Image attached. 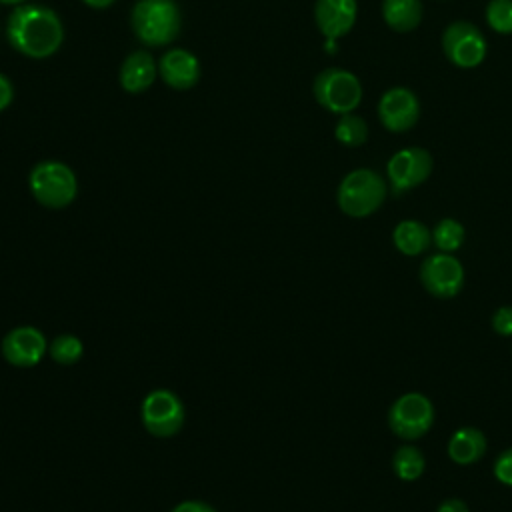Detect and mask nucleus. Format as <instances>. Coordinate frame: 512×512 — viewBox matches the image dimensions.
Instances as JSON below:
<instances>
[{
	"label": "nucleus",
	"mask_w": 512,
	"mask_h": 512,
	"mask_svg": "<svg viewBox=\"0 0 512 512\" xmlns=\"http://www.w3.org/2000/svg\"><path fill=\"white\" fill-rule=\"evenodd\" d=\"M46 352V336L34 326H16L2 338V356L16 368L36 366Z\"/></svg>",
	"instance_id": "obj_12"
},
{
	"label": "nucleus",
	"mask_w": 512,
	"mask_h": 512,
	"mask_svg": "<svg viewBox=\"0 0 512 512\" xmlns=\"http://www.w3.org/2000/svg\"><path fill=\"white\" fill-rule=\"evenodd\" d=\"M434 422V406L420 392L402 394L388 410V426L402 440L424 436Z\"/></svg>",
	"instance_id": "obj_8"
},
{
	"label": "nucleus",
	"mask_w": 512,
	"mask_h": 512,
	"mask_svg": "<svg viewBox=\"0 0 512 512\" xmlns=\"http://www.w3.org/2000/svg\"><path fill=\"white\" fill-rule=\"evenodd\" d=\"M486 452V436L472 426L458 428L448 440V456L456 464H472Z\"/></svg>",
	"instance_id": "obj_16"
},
{
	"label": "nucleus",
	"mask_w": 512,
	"mask_h": 512,
	"mask_svg": "<svg viewBox=\"0 0 512 512\" xmlns=\"http://www.w3.org/2000/svg\"><path fill=\"white\" fill-rule=\"evenodd\" d=\"M420 0H382V18L394 32H410L422 22Z\"/></svg>",
	"instance_id": "obj_17"
},
{
	"label": "nucleus",
	"mask_w": 512,
	"mask_h": 512,
	"mask_svg": "<svg viewBox=\"0 0 512 512\" xmlns=\"http://www.w3.org/2000/svg\"><path fill=\"white\" fill-rule=\"evenodd\" d=\"M436 512H470V510H468L466 502H462V500H458V498H448V500H444V502L438 506Z\"/></svg>",
	"instance_id": "obj_28"
},
{
	"label": "nucleus",
	"mask_w": 512,
	"mask_h": 512,
	"mask_svg": "<svg viewBox=\"0 0 512 512\" xmlns=\"http://www.w3.org/2000/svg\"><path fill=\"white\" fill-rule=\"evenodd\" d=\"M486 22L488 26L502 34L508 36L512 34V0H490L486 4Z\"/></svg>",
	"instance_id": "obj_23"
},
{
	"label": "nucleus",
	"mask_w": 512,
	"mask_h": 512,
	"mask_svg": "<svg viewBox=\"0 0 512 512\" xmlns=\"http://www.w3.org/2000/svg\"><path fill=\"white\" fill-rule=\"evenodd\" d=\"M120 86L130 94L148 90L156 78V62L148 50H136L120 66Z\"/></svg>",
	"instance_id": "obj_15"
},
{
	"label": "nucleus",
	"mask_w": 512,
	"mask_h": 512,
	"mask_svg": "<svg viewBox=\"0 0 512 512\" xmlns=\"http://www.w3.org/2000/svg\"><path fill=\"white\" fill-rule=\"evenodd\" d=\"M86 6H90V8H108V6H112L116 0H82Z\"/></svg>",
	"instance_id": "obj_29"
},
{
	"label": "nucleus",
	"mask_w": 512,
	"mask_h": 512,
	"mask_svg": "<svg viewBox=\"0 0 512 512\" xmlns=\"http://www.w3.org/2000/svg\"><path fill=\"white\" fill-rule=\"evenodd\" d=\"M6 38L16 52L28 58H48L62 46L64 26L52 8L20 4L8 16Z\"/></svg>",
	"instance_id": "obj_1"
},
{
	"label": "nucleus",
	"mask_w": 512,
	"mask_h": 512,
	"mask_svg": "<svg viewBox=\"0 0 512 512\" xmlns=\"http://www.w3.org/2000/svg\"><path fill=\"white\" fill-rule=\"evenodd\" d=\"M26 0H0V4H14V6H20V4H24Z\"/></svg>",
	"instance_id": "obj_30"
},
{
	"label": "nucleus",
	"mask_w": 512,
	"mask_h": 512,
	"mask_svg": "<svg viewBox=\"0 0 512 512\" xmlns=\"http://www.w3.org/2000/svg\"><path fill=\"white\" fill-rule=\"evenodd\" d=\"M376 112L386 130L394 134L408 132L420 118V100L410 88L394 86L380 96Z\"/></svg>",
	"instance_id": "obj_11"
},
{
	"label": "nucleus",
	"mask_w": 512,
	"mask_h": 512,
	"mask_svg": "<svg viewBox=\"0 0 512 512\" xmlns=\"http://www.w3.org/2000/svg\"><path fill=\"white\" fill-rule=\"evenodd\" d=\"M158 72L170 88L188 90L200 80V62L192 52L184 48H172L162 54Z\"/></svg>",
	"instance_id": "obj_14"
},
{
	"label": "nucleus",
	"mask_w": 512,
	"mask_h": 512,
	"mask_svg": "<svg viewBox=\"0 0 512 512\" xmlns=\"http://www.w3.org/2000/svg\"><path fill=\"white\" fill-rule=\"evenodd\" d=\"M48 354L54 362L62 366L76 364L84 354V344L74 334H60L48 344Z\"/></svg>",
	"instance_id": "obj_21"
},
{
	"label": "nucleus",
	"mask_w": 512,
	"mask_h": 512,
	"mask_svg": "<svg viewBox=\"0 0 512 512\" xmlns=\"http://www.w3.org/2000/svg\"><path fill=\"white\" fill-rule=\"evenodd\" d=\"M424 288L436 298H454L464 286V268L448 252L428 256L420 266Z\"/></svg>",
	"instance_id": "obj_10"
},
{
	"label": "nucleus",
	"mask_w": 512,
	"mask_h": 512,
	"mask_svg": "<svg viewBox=\"0 0 512 512\" xmlns=\"http://www.w3.org/2000/svg\"><path fill=\"white\" fill-rule=\"evenodd\" d=\"M130 26L144 46H166L180 32V8L174 0H138L130 14Z\"/></svg>",
	"instance_id": "obj_2"
},
{
	"label": "nucleus",
	"mask_w": 512,
	"mask_h": 512,
	"mask_svg": "<svg viewBox=\"0 0 512 512\" xmlns=\"http://www.w3.org/2000/svg\"><path fill=\"white\" fill-rule=\"evenodd\" d=\"M316 102L332 114L354 112L362 102V84L356 74L344 68L322 70L312 84Z\"/></svg>",
	"instance_id": "obj_5"
},
{
	"label": "nucleus",
	"mask_w": 512,
	"mask_h": 512,
	"mask_svg": "<svg viewBox=\"0 0 512 512\" xmlns=\"http://www.w3.org/2000/svg\"><path fill=\"white\" fill-rule=\"evenodd\" d=\"M492 328L500 336H512V306H502L492 314Z\"/></svg>",
	"instance_id": "obj_24"
},
{
	"label": "nucleus",
	"mask_w": 512,
	"mask_h": 512,
	"mask_svg": "<svg viewBox=\"0 0 512 512\" xmlns=\"http://www.w3.org/2000/svg\"><path fill=\"white\" fill-rule=\"evenodd\" d=\"M494 476H496L502 484L512 486V448L504 450V452L498 456V460H496V464H494Z\"/></svg>",
	"instance_id": "obj_25"
},
{
	"label": "nucleus",
	"mask_w": 512,
	"mask_h": 512,
	"mask_svg": "<svg viewBox=\"0 0 512 512\" xmlns=\"http://www.w3.org/2000/svg\"><path fill=\"white\" fill-rule=\"evenodd\" d=\"M334 136L340 144L348 146V148H356V146H362L368 138V124L362 116L358 114H342L336 122V128H334Z\"/></svg>",
	"instance_id": "obj_20"
},
{
	"label": "nucleus",
	"mask_w": 512,
	"mask_h": 512,
	"mask_svg": "<svg viewBox=\"0 0 512 512\" xmlns=\"http://www.w3.org/2000/svg\"><path fill=\"white\" fill-rule=\"evenodd\" d=\"M386 198L384 178L370 168L348 172L336 192V202L346 216L364 218L376 212Z\"/></svg>",
	"instance_id": "obj_3"
},
{
	"label": "nucleus",
	"mask_w": 512,
	"mask_h": 512,
	"mask_svg": "<svg viewBox=\"0 0 512 512\" xmlns=\"http://www.w3.org/2000/svg\"><path fill=\"white\" fill-rule=\"evenodd\" d=\"M432 242L440 252H454L464 242V226L454 218H442L432 230Z\"/></svg>",
	"instance_id": "obj_22"
},
{
	"label": "nucleus",
	"mask_w": 512,
	"mask_h": 512,
	"mask_svg": "<svg viewBox=\"0 0 512 512\" xmlns=\"http://www.w3.org/2000/svg\"><path fill=\"white\" fill-rule=\"evenodd\" d=\"M442 52L456 68L470 70L484 62L488 44L478 26L466 20H456L442 32Z\"/></svg>",
	"instance_id": "obj_7"
},
{
	"label": "nucleus",
	"mask_w": 512,
	"mask_h": 512,
	"mask_svg": "<svg viewBox=\"0 0 512 512\" xmlns=\"http://www.w3.org/2000/svg\"><path fill=\"white\" fill-rule=\"evenodd\" d=\"M170 512H216V510L202 500H184V502H178Z\"/></svg>",
	"instance_id": "obj_26"
},
{
	"label": "nucleus",
	"mask_w": 512,
	"mask_h": 512,
	"mask_svg": "<svg viewBox=\"0 0 512 512\" xmlns=\"http://www.w3.org/2000/svg\"><path fill=\"white\" fill-rule=\"evenodd\" d=\"M424 466H426V462H424L422 452L412 444H404L394 452L392 468L400 480L412 482V480L420 478L424 472Z\"/></svg>",
	"instance_id": "obj_19"
},
{
	"label": "nucleus",
	"mask_w": 512,
	"mask_h": 512,
	"mask_svg": "<svg viewBox=\"0 0 512 512\" xmlns=\"http://www.w3.org/2000/svg\"><path fill=\"white\" fill-rule=\"evenodd\" d=\"M358 16L356 0H316L314 22L326 40H338L346 36Z\"/></svg>",
	"instance_id": "obj_13"
},
{
	"label": "nucleus",
	"mask_w": 512,
	"mask_h": 512,
	"mask_svg": "<svg viewBox=\"0 0 512 512\" xmlns=\"http://www.w3.org/2000/svg\"><path fill=\"white\" fill-rule=\"evenodd\" d=\"M14 98V88H12V82L0 72V112L6 110L10 106Z\"/></svg>",
	"instance_id": "obj_27"
},
{
	"label": "nucleus",
	"mask_w": 512,
	"mask_h": 512,
	"mask_svg": "<svg viewBox=\"0 0 512 512\" xmlns=\"http://www.w3.org/2000/svg\"><path fill=\"white\" fill-rule=\"evenodd\" d=\"M28 186L34 200L52 210H60L72 204L78 192L76 174L68 164L58 160L38 162L30 170Z\"/></svg>",
	"instance_id": "obj_4"
},
{
	"label": "nucleus",
	"mask_w": 512,
	"mask_h": 512,
	"mask_svg": "<svg viewBox=\"0 0 512 512\" xmlns=\"http://www.w3.org/2000/svg\"><path fill=\"white\" fill-rule=\"evenodd\" d=\"M434 160L426 148L408 146L394 152L386 164V178L394 194L420 186L432 174Z\"/></svg>",
	"instance_id": "obj_9"
},
{
	"label": "nucleus",
	"mask_w": 512,
	"mask_h": 512,
	"mask_svg": "<svg viewBox=\"0 0 512 512\" xmlns=\"http://www.w3.org/2000/svg\"><path fill=\"white\" fill-rule=\"evenodd\" d=\"M392 240L402 254L416 256L428 250V246L432 244V232L418 220H402L396 224Z\"/></svg>",
	"instance_id": "obj_18"
},
{
	"label": "nucleus",
	"mask_w": 512,
	"mask_h": 512,
	"mask_svg": "<svg viewBox=\"0 0 512 512\" xmlns=\"http://www.w3.org/2000/svg\"><path fill=\"white\" fill-rule=\"evenodd\" d=\"M144 428L156 438H170L180 432L186 412L180 396L172 390L158 388L146 394L140 406Z\"/></svg>",
	"instance_id": "obj_6"
}]
</instances>
